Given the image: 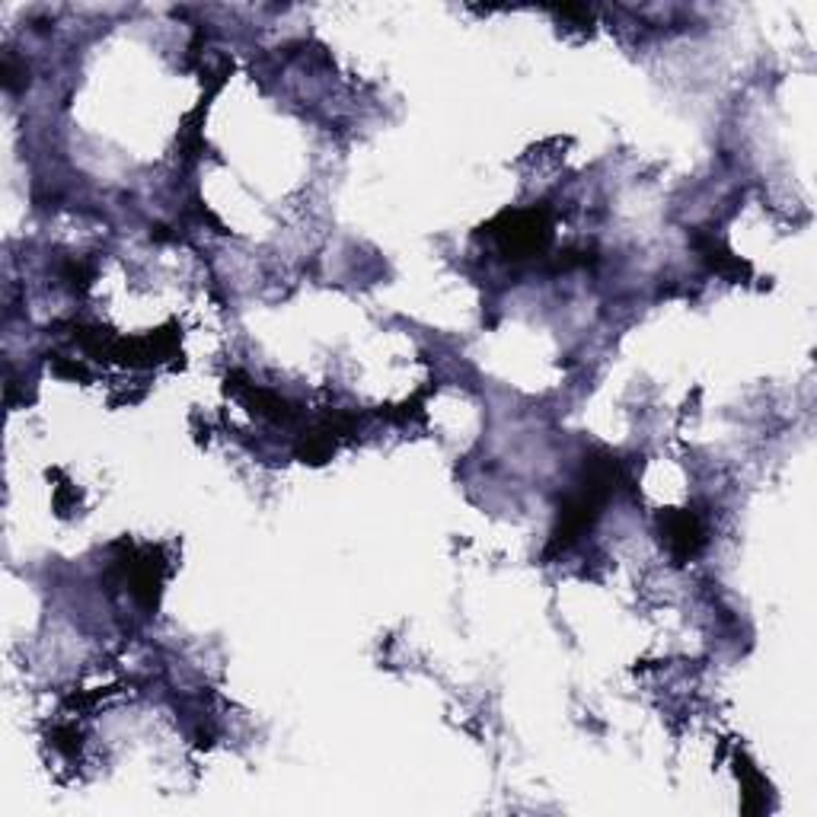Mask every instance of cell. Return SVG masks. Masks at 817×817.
<instances>
[{
  "mask_svg": "<svg viewBox=\"0 0 817 817\" xmlns=\"http://www.w3.org/2000/svg\"><path fill=\"white\" fill-rule=\"evenodd\" d=\"M664 536H668V546L674 553L677 563H687L700 553L703 546V524L696 514L690 511H677V514H668L664 517Z\"/></svg>",
  "mask_w": 817,
  "mask_h": 817,
  "instance_id": "1",
  "label": "cell"
}]
</instances>
